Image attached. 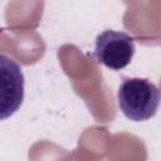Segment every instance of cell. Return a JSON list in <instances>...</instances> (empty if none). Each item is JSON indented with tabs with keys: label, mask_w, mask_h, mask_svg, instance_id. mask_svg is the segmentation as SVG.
Wrapping results in <instances>:
<instances>
[{
	"label": "cell",
	"mask_w": 161,
	"mask_h": 161,
	"mask_svg": "<svg viewBox=\"0 0 161 161\" xmlns=\"http://www.w3.org/2000/svg\"><path fill=\"white\" fill-rule=\"evenodd\" d=\"M118 107L131 121L142 122L153 117L161 103V91L146 78H126L117 93Z\"/></svg>",
	"instance_id": "6da1fadb"
},
{
	"label": "cell",
	"mask_w": 161,
	"mask_h": 161,
	"mask_svg": "<svg viewBox=\"0 0 161 161\" xmlns=\"http://www.w3.org/2000/svg\"><path fill=\"white\" fill-rule=\"evenodd\" d=\"M135 50L133 36L126 31L108 29L97 35L93 55L107 68L121 70L131 63Z\"/></svg>",
	"instance_id": "7a4b0ae2"
},
{
	"label": "cell",
	"mask_w": 161,
	"mask_h": 161,
	"mask_svg": "<svg viewBox=\"0 0 161 161\" xmlns=\"http://www.w3.org/2000/svg\"><path fill=\"white\" fill-rule=\"evenodd\" d=\"M0 118L6 119L13 116L24 101V74L21 67L10 57L0 55Z\"/></svg>",
	"instance_id": "3957f363"
}]
</instances>
